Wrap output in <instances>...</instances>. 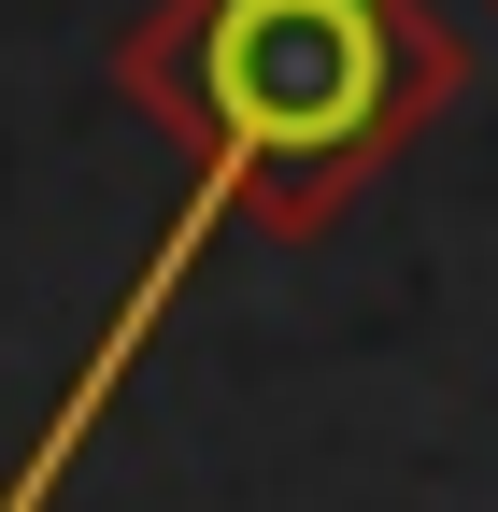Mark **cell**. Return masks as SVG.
<instances>
[{"label": "cell", "mask_w": 498, "mask_h": 512, "mask_svg": "<svg viewBox=\"0 0 498 512\" xmlns=\"http://www.w3.org/2000/svg\"><path fill=\"white\" fill-rule=\"evenodd\" d=\"M200 72L228 114V157H342L399 100V29L385 0H228Z\"/></svg>", "instance_id": "1"}]
</instances>
